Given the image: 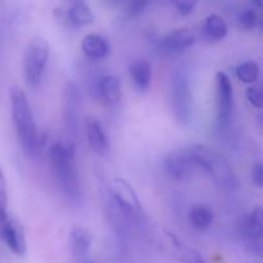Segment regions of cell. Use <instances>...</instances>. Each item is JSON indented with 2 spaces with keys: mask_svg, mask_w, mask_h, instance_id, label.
Instances as JSON below:
<instances>
[{
  "mask_svg": "<svg viewBox=\"0 0 263 263\" xmlns=\"http://www.w3.org/2000/svg\"><path fill=\"white\" fill-rule=\"evenodd\" d=\"M48 159L54 179L69 203H82V186L76 168V149L72 141L54 143L48 149Z\"/></svg>",
  "mask_w": 263,
  "mask_h": 263,
  "instance_id": "1",
  "label": "cell"
},
{
  "mask_svg": "<svg viewBox=\"0 0 263 263\" xmlns=\"http://www.w3.org/2000/svg\"><path fill=\"white\" fill-rule=\"evenodd\" d=\"M10 108H12L13 125L23 152L28 157H36L40 153L43 141L27 97L21 89L14 87L10 91Z\"/></svg>",
  "mask_w": 263,
  "mask_h": 263,
  "instance_id": "2",
  "label": "cell"
},
{
  "mask_svg": "<svg viewBox=\"0 0 263 263\" xmlns=\"http://www.w3.org/2000/svg\"><path fill=\"white\" fill-rule=\"evenodd\" d=\"M184 152L195 168L207 172L223 189L233 192L239 186V180L233 167L220 152L204 144H194L185 148Z\"/></svg>",
  "mask_w": 263,
  "mask_h": 263,
  "instance_id": "3",
  "label": "cell"
},
{
  "mask_svg": "<svg viewBox=\"0 0 263 263\" xmlns=\"http://www.w3.org/2000/svg\"><path fill=\"white\" fill-rule=\"evenodd\" d=\"M171 105L175 118L181 125H187L193 118V94L186 67L179 66L171 76Z\"/></svg>",
  "mask_w": 263,
  "mask_h": 263,
  "instance_id": "4",
  "label": "cell"
},
{
  "mask_svg": "<svg viewBox=\"0 0 263 263\" xmlns=\"http://www.w3.org/2000/svg\"><path fill=\"white\" fill-rule=\"evenodd\" d=\"M50 48L45 39L33 37L28 43L23 55V77L31 89H36L41 84Z\"/></svg>",
  "mask_w": 263,
  "mask_h": 263,
  "instance_id": "5",
  "label": "cell"
},
{
  "mask_svg": "<svg viewBox=\"0 0 263 263\" xmlns=\"http://www.w3.org/2000/svg\"><path fill=\"white\" fill-rule=\"evenodd\" d=\"M109 190L118 207L133 221L134 225H141L143 221L145 220V216H144L140 200H139L133 185L126 181L125 179L116 177L109 186Z\"/></svg>",
  "mask_w": 263,
  "mask_h": 263,
  "instance_id": "6",
  "label": "cell"
},
{
  "mask_svg": "<svg viewBox=\"0 0 263 263\" xmlns=\"http://www.w3.org/2000/svg\"><path fill=\"white\" fill-rule=\"evenodd\" d=\"M81 94L74 82H67L63 90V123L69 139L74 140L80 130Z\"/></svg>",
  "mask_w": 263,
  "mask_h": 263,
  "instance_id": "7",
  "label": "cell"
},
{
  "mask_svg": "<svg viewBox=\"0 0 263 263\" xmlns=\"http://www.w3.org/2000/svg\"><path fill=\"white\" fill-rule=\"evenodd\" d=\"M216 107L217 123L221 130L229 127L234 107V89L231 80L225 72L216 74Z\"/></svg>",
  "mask_w": 263,
  "mask_h": 263,
  "instance_id": "8",
  "label": "cell"
},
{
  "mask_svg": "<svg viewBox=\"0 0 263 263\" xmlns=\"http://www.w3.org/2000/svg\"><path fill=\"white\" fill-rule=\"evenodd\" d=\"M239 233L247 241V249L254 256L263 253V212L261 207H256L239 223Z\"/></svg>",
  "mask_w": 263,
  "mask_h": 263,
  "instance_id": "9",
  "label": "cell"
},
{
  "mask_svg": "<svg viewBox=\"0 0 263 263\" xmlns=\"http://www.w3.org/2000/svg\"><path fill=\"white\" fill-rule=\"evenodd\" d=\"M195 43V36L187 28H179L164 36L159 43V50L166 57H179L187 49L192 48Z\"/></svg>",
  "mask_w": 263,
  "mask_h": 263,
  "instance_id": "10",
  "label": "cell"
},
{
  "mask_svg": "<svg viewBox=\"0 0 263 263\" xmlns=\"http://www.w3.org/2000/svg\"><path fill=\"white\" fill-rule=\"evenodd\" d=\"M0 239L15 256H23L26 253L25 231L15 218L8 217L0 225Z\"/></svg>",
  "mask_w": 263,
  "mask_h": 263,
  "instance_id": "11",
  "label": "cell"
},
{
  "mask_svg": "<svg viewBox=\"0 0 263 263\" xmlns=\"http://www.w3.org/2000/svg\"><path fill=\"white\" fill-rule=\"evenodd\" d=\"M166 172L175 180H186L192 176L195 166L184 151L175 152L167 156L164 161Z\"/></svg>",
  "mask_w": 263,
  "mask_h": 263,
  "instance_id": "12",
  "label": "cell"
},
{
  "mask_svg": "<svg viewBox=\"0 0 263 263\" xmlns=\"http://www.w3.org/2000/svg\"><path fill=\"white\" fill-rule=\"evenodd\" d=\"M86 138L90 148L100 156H104L109 149L104 127L102 122L94 116L86 117Z\"/></svg>",
  "mask_w": 263,
  "mask_h": 263,
  "instance_id": "13",
  "label": "cell"
},
{
  "mask_svg": "<svg viewBox=\"0 0 263 263\" xmlns=\"http://www.w3.org/2000/svg\"><path fill=\"white\" fill-rule=\"evenodd\" d=\"M92 244V235L87 229L74 226L69 231V248L76 259L84 261L89 256Z\"/></svg>",
  "mask_w": 263,
  "mask_h": 263,
  "instance_id": "14",
  "label": "cell"
},
{
  "mask_svg": "<svg viewBox=\"0 0 263 263\" xmlns=\"http://www.w3.org/2000/svg\"><path fill=\"white\" fill-rule=\"evenodd\" d=\"M98 97L108 105H115L121 99V81L115 74L100 77L97 84Z\"/></svg>",
  "mask_w": 263,
  "mask_h": 263,
  "instance_id": "15",
  "label": "cell"
},
{
  "mask_svg": "<svg viewBox=\"0 0 263 263\" xmlns=\"http://www.w3.org/2000/svg\"><path fill=\"white\" fill-rule=\"evenodd\" d=\"M81 48L85 55L94 61H102L110 51V46L107 39L98 33H90V35L85 36Z\"/></svg>",
  "mask_w": 263,
  "mask_h": 263,
  "instance_id": "16",
  "label": "cell"
},
{
  "mask_svg": "<svg viewBox=\"0 0 263 263\" xmlns=\"http://www.w3.org/2000/svg\"><path fill=\"white\" fill-rule=\"evenodd\" d=\"M134 85L139 91H146L152 82V66L145 59H139L128 67Z\"/></svg>",
  "mask_w": 263,
  "mask_h": 263,
  "instance_id": "17",
  "label": "cell"
},
{
  "mask_svg": "<svg viewBox=\"0 0 263 263\" xmlns=\"http://www.w3.org/2000/svg\"><path fill=\"white\" fill-rule=\"evenodd\" d=\"M167 236H168L170 243H171L172 249H174L175 256H176L180 263H207L205 259L200 256L199 252L182 243L179 238L175 236V234L167 233Z\"/></svg>",
  "mask_w": 263,
  "mask_h": 263,
  "instance_id": "18",
  "label": "cell"
},
{
  "mask_svg": "<svg viewBox=\"0 0 263 263\" xmlns=\"http://www.w3.org/2000/svg\"><path fill=\"white\" fill-rule=\"evenodd\" d=\"M229 32V26L222 17L217 14H211L205 18L203 23V33L211 41H221L226 37Z\"/></svg>",
  "mask_w": 263,
  "mask_h": 263,
  "instance_id": "19",
  "label": "cell"
},
{
  "mask_svg": "<svg viewBox=\"0 0 263 263\" xmlns=\"http://www.w3.org/2000/svg\"><path fill=\"white\" fill-rule=\"evenodd\" d=\"M66 20L71 26L80 27V26L91 25L95 21V15L89 5H86L85 3H79V4H72L69 7L66 14Z\"/></svg>",
  "mask_w": 263,
  "mask_h": 263,
  "instance_id": "20",
  "label": "cell"
},
{
  "mask_svg": "<svg viewBox=\"0 0 263 263\" xmlns=\"http://www.w3.org/2000/svg\"><path fill=\"white\" fill-rule=\"evenodd\" d=\"M215 215L207 204H195L189 211V221L193 228L198 230H207L211 228Z\"/></svg>",
  "mask_w": 263,
  "mask_h": 263,
  "instance_id": "21",
  "label": "cell"
},
{
  "mask_svg": "<svg viewBox=\"0 0 263 263\" xmlns=\"http://www.w3.org/2000/svg\"><path fill=\"white\" fill-rule=\"evenodd\" d=\"M236 77L244 84H256L259 77V66L254 61L243 62L236 67Z\"/></svg>",
  "mask_w": 263,
  "mask_h": 263,
  "instance_id": "22",
  "label": "cell"
},
{
  "mask_svg": "<svg viewBox=\"0 0 263 263\" xmlns=\"http://www.w3.org/2000/svg\"><path fill=\"white\" fill-rule=\"evenodd\" d=\"M7 182H5V176L4 172H3V168L0 167V225L9 217L7 212Z\"/></svg>",
  "mask_w": 263,
  "mask_h": 263,
  "instance_id": "23",
  "label": "cell"
},
{
  "mask_svg": "<svg viewBox=\"0 0 263 263\" xmlns=\"http://www.w3.org/2000/svg\"><path fill=\"white\" fill-rule=\"evenodd\" d=\"M259 20H258V15L254 10H244L238 18V23H239V27L243 28V30H253V28L257 27L258 25Z\"/></svg>",
  "mask_w": 263,
  "mask_h": 263,
  "instance_id": "24",
  "label": "cell"
},
{
  "mask_svg": "<svg viewBox=\"0 0 263 263\" xmlns=\"http://www.w3.org/2000/svg\"><path fill=\"white\" fill-rule=\"evenodd\" d=\"M151 0H125V13L128 18H133L139 15L140 13L144 12L146 7H148Z\"/></svg>",
  "mask_w": 263,
  "mask_h": 263,
  "instance_id": "25",
  "label": "cell"
},
{
  "mask_svg": "<svg viewBox=\"0 0 263 263\" xmlns=\"http://www.w3.org/2000/svg\"><path fill=\"white\" fill-rule=\"evenodd\" d=\"M247 99L253 107L261 109L263 107V90L258 84H252L247 90Z\"/></svg>",
  "mask_w": 263,
  "mask_h": 263,
  "instance_id": "26",
  "label": "cell"
},
{
  "mask_svg": "<svg viewBox=\"0 0 263 263\" xmlns=\"http://www.w3.org/2000/svg\"><path fill=\"white\" fill-rule=\"evenodd\" d=\"M174 7L181 15H189L197 7L198 0H171Z\"/></svg>",
  "mask_w": 263,
  "mask_h": 263,
  "instance_id": "27",
  "label": "cell"
},
{
  "mask_svg": "<svg viewBox=\"0 0 263 263\" xmlns=\"http://www.w3.org/2000/svg\"><path fill=\"white\" fill-rule=\"evenodd\" d=\"M252 182L257 187L263 186V167L261 163H256L252 168Z\"/></svg>",
  "mask_w": 263,
  "mask_h": 263,
  "instance_id": "28",
  "label": "cell"
},
{
  "mask_svg": "<svg viewBox=\"0 0 263 263\" xmlns=\"http://www.w3.org/2000/svg\"><path fill=\"white\" fill-rule=\"evenodd\" d=\"M105 2H107V4L110 5V7H117V5L123 4L125 0H105Z\"/></svg>",
  "mask_w": 263,
  "mask_h": 263,
  "instance_id": "29",
  "label": "cell"
},
{
  "mask_svg": "<svg viewBox=\"0 0 263 263\" xmlns=\"http://www.w3.org/2000/svg\"><path fill=\"white\" fill-rule=\"evenodd\" d=\"M252 3H253L257 8H261L263 4V0H252Z\"/></svg>",
  "mask_w": 263,
  "mask_h": 263,
  "instance_id": "30",
  "label": "cell"
},
{
  "mask_svg": "<svg viewBox=\"0 0 263 263\" xmlns=\"http://www.w3.org/2000/svg\"><path fill=\"white\" fill-rule=\"evenodd\" d=\"M71 2V5L72 4H79V3H85V0H69Z\"/></svg>",
  "mask_w": 263,
  "mask_h": 263,
  "instance_id": "31",
  "label": "cell"
},
{
  "mask_svg": "<svg viewBox=\"0 0 263 263\" xmlns=\"http://www.w3.org/2000/svg\"><path fill=\"white\" fill-rule=\"evenodd\" d=\"M85 263H89V262H85Z\"/></svg>",
  "mask_w": 263,
  "mask_h": 263,
  "instance_id": "32",
  "label": "cell"
}]
</instances>
